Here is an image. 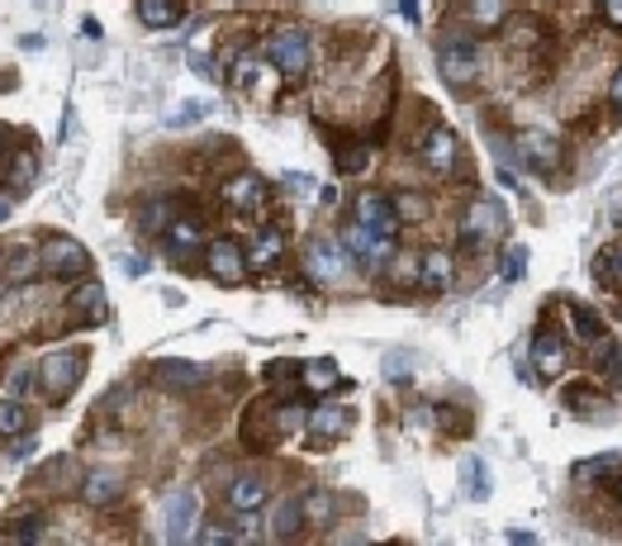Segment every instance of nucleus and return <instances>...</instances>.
<instances>
[{
	"instance_id": "1",
	"label": "nucleus",
	"mask_w": 622,
	"mask_h": 546,
	"mask_svg": "<svg viewBox=\"0 0 622 546\" xmlns=\"http://www.w3.org/2000/svg\"><path fill=\"white\" fill-rule=\"evenodd\" d=\"M86 366H91V351L86 347H57V351H48V357L34 366V380H39V395L48 399V405H67L72 390L82 385L86 376Z\"/></svg>"
},
{
	"instance_id": "2",
	"label": "nucleus",
	"mask_w": 622,
	"mask_h": 546,
	"mask_svg": "<svg viewBox=\"0 0 622 546\" xmlns=\"http://www.w3.org/2000/svg\"><path fill=\"white\" fill-rule=\"evenodd\" d=\"M262 62L281 76H305L314 67V43H309L305 29H276L262 48Z\"/></svg>"
},
{
	"instance_id": "3",
	"label": "nucleus",
	"mask_w": 622,
	"mask_h": 546,
	"mask_svg": "<svg viewBox=\"0 0 622 546\" xmlns=\"http://www.w3.org/2000/svg\"><path fill=\"white\" fill-rule=\"evenodd\" d=\"M39 271L48 281H82L91 271V252L67 233H48L39 248Z\"/></svg>"
},
{
	"instance_id": "4",
	"label": "nucleus",
	"mask_w": 622,
	"mask_h": 546,
	"mask_svg": "<svg viewBox=\"0 0 622 546\" xmlns=\"http://www.w3.org/2000/svg\"><path fill=\"white\" fill-rule=\"evenodd\" d=\"M437 72L452 91H466L481 82V48H475L466 34H446L437 43Z\"/></svg>"
},
{
	"instance_id": "5",
	"label": "nucleus",
	"mask_w": 622,
	"mask_h": 546,
	"mask_svg": "<svg viewBox=\"0 0 622 546\" xmlns=\"http://www.w3.org/2000/svg\"><path fill=\"white\" fill-rule=\"evenodd\" d=\"M352 428H357V409L352 405H338V399H328V405H314L309 409L305 438H309L314 452H328V447H338Z\"/></svg>"
},
{
	"instance_id": "6",
	"label": "nucleus",
	"mask_w": 622,
	"mask_h": 546,
	"mask_svg": "<svg viewBox=\"0 0 622 546\" xmlns=\"http://www.w3.org/2000/svg\"><path fill=\"white\" fill-rule=\"evenodd\" d=\"M305 271L318 285H342L347 276H352V256H347V248L338 243V238H314V243L305 248Z\"/></svg>"
},
{
	"instance_id": "7",
	"label": "nucleus",
	"mask_w": 622,
	"mask_h": 546,
	"mask_svg": "<svg viewBox=\"0 0 622 546\" xmlns=\"http://www.w3.org/2000/svg\"><path fill=\"white\" fill-rule=\"evenodd\" d=\"M508 229V210L504 200L494 196H481L466 204V214H461V243H494Z\"/></svg>"
},
{
	"instance_id": "8",
	"label": "nucleus",
	"mask_w": 622,
	"mask_h": 546,
	"mask_svg": "<svg viewBox=\"0 0 622 546\" xmlns=\"http://www.w3.org/2000/svg\"><path fill=\"white\" fill-rule=\"evenodd\" d=\"M352 219L361 223L366 233H380V238L400 233V210H394V196H386V190H357Z\"/></svg>"
},
{
	"instance_id": "9",
	"label": "nucleus",
	"mask_w": 622,
	"mask_h": 546,
	"mask_svg": "<svg viewBox=\"0 0 622 546\" xmlns=\"http://www.w3.org/2000/svg\"><path fill=\"white\" fill-rule=\"evenodd\" d=\"M266 181L257 171H233L229 181H223V204H229L233 214H247V219H262L266 214Z\"/></svg>"
},
{
	"instance_id": "10",
	"label": "nucleus",
	"mask_w": 622,
	"mask_h": 546,
	"mask_svg": "<svg viewBox=\"0 0 622 546\" xmlns=\"http://www.w3.org/2000/svg\"><path fill=\"white\" fill-rule=\"evenodd\" d=\"M419 157H423V167L433 176H456L461 171V143H456V134L446 124L428 128L423 143H419Z\"/></svg>"
},
{
	"instance_id": "11",
	"label": "nucleus",
	"mask_w": 622,
	"mask_h": 546,
	"mask_svg": "<svg viewBox=\"0 0 622 546\" xmlns=\"http://www.w3.org/2000/svg\"><path fill=\"white\" fill-rule=\"evenodd\" d=\"M162 537L167 542H186V537H196V523H200V500H196V490H171L167 500H162Z\"/></svg>"
},
{
	"instance_id": "12",
	"label": "nucleus",
	"mask_w": 622,
	"mask_h": 546,
	"mask_svg": "<svg viewBox=\"0 0 622 546\" xmlns=\"http://www.w3.org/2000/svg\"><path fill=\"white\" fill-rule=\"evenodd\" d=\"M204 271L219 285H238V281H247V252L233 238H214V243H204Z\"/></svg>"
},
{
	"instance_id": "13",
	"label": "nucleus",
	"mask_w": 622,
	"mask_h": 546,
	"mask_svg": "<svg viewBox=\"0 0 622 546\" xmlns=\"http://www.w3.org/2000/svg\"><path fill=\"white\" fill-rule=\"evenodd\" d=\"M157 243H162V252L171 256V262H190V256L204 252V229H200V219L177 214L162 233H157Z\"/></svg>"
},
{
	"instance_id": "14",
	"label": "nucleus",
	"mask_w": 622,
	"mask_h": 546,
	"mask_svg": "<svg viewBox=\"0 0 622 546\" xmlns=\"http://www.w3.org/2000/svg\"><path fill=\"white\" fill-rule=\"evenodd\" d=\"M338 243L347 248V256H352L357 266H380V262H390L394 256V238H380V233H366L361 223H347Z\"/></svg>"
},
{
	"instance_id": "15",
	"label": "nucleus",
	"mask_w": 622,
	"mask_h": 546,
	"mask_svg": "<svg viewBox=\"0 0 622 546\" xmlns=\"http://www.w3.org/2000/svg\"><path fill=\"white\" fill-rule=\"evenodd\" d=\"M533 371L541 380H561L570 371V351H566V343L551 328H537L533 333Z\"/></svg>"
},
{
	"instance_id": "16",
	"label": "nucleus",
	"mask_w": 622,
	"mask_h": 546,
	"mask_svg": "<svg viewBox=\"0 0 622 546\" xmlns=\"http://www.w3.org/2000/svg\"><path fill=\"white\" fill-rule=\"evenodd\" d=\"M518 157H523V167L528 171L551 176L556 167H561V143H556L551 134H523L518 138Z\"/></svg>"
},
{
	"instance_id": "17",
	"label": "nucleus",
	"mask_w": 622,
	"mask_h": 546,
	"mask_svg": "<svg viewBox=\"0 0 622 546\" xmlns=\"http://www.w3.org/2000/svg\"><path fill=\"white\" fill-rule=\"evenodd\" d=\"M67 304H72V318H76V324H86V328H101L105 318H109V295H105V285H101V281L76 285Z\"/></svg>"
},
{
	"instance_id": "18",
	"label": "nucleus",
	"mask_w": 622,
	"mask_h": 546,
	"mask_svg": "<svg viewBox=\"0 0 622 546\" xmlns=\"http://www.w3.org/2000/svg\"><path fill=\"white\" fill-rule=\"evenodd\" d=\"M266 500H271V490H266L262 475H233L229 485H223V504H229L233 513H257Z\"/></svg>"
},
{
	"instance_id": "19",
	"label": "nucleus",
	"mask_w": 622,
	"mask_h": 546,
	"mask_svg": "<svg viewBox=\"0 0 622 546\" xmlns=\"http://www.w3.org/2000/svg\"><path fill=\"white\" fill-rule=\"evenodd\" d=\"M157 385H162V390H177V395H190V390H204V385H210V371L196 361H157Z\"/></svg>"
},
{
	"instance_id": "20",
	"label": "nucleus",
	"mask_w": 622,
	"mask_h": 546,
	"mask_svg": "<svg viewBox=\"0 0 622 546\" xmlns=\"http://www.w3.org/2000/svg\"><path fill=\"white\" fill-rule=\"evenodd\" d=\"M257 527H252V513H238L229 523H210V527H196V542L200 546H229V542H252Z\"/></svg>"
},
{
	"instance_id": "21",
	"label": "nucleus",
	"mask_w": 622,
	"mask_h": 546,
	"mask_svg": "<svg viewBox=\"0 0 622 546\" xmlns=\"http://www.w3.org/2000/svg\"><path fill=\"white\" fill-rule=\"evenodd\" d=\"M452 276H456L452 256H446V252H423V262H419V291L423 295L452 291Z\"/></svg>"
},
{
	"instance_id": "22",
	"label": "nucleus",
	"mask_w": 622,
	"mask_h": 546,
	"mask_svg": "<svg viewBox=\"0 0 622 546\" xmlns=\"http://www.w3.org/2000/svg\"><path fill=\"white\" fill-rule=\"evenodd\" d=\"M618 475H622V452L584 456L570 465V480H576V485H603V480H618Z\"/></svg>"
},
{
	"instance_id": "23",
	"label": "nucleus",
	"mask_w": 622,
	"mask_h": 546,
	"mask_svg": "<svg viewBox=\"0 0 622 546\" xmlns=\"http://www.w3.org/2000/svg\"><path fill=\"white\" fill-rule=\"evenodd\" d=\"M243 252H247V271H271V266H281L285 238H281V229H262Z\"/></svg>"
},
{
	"instance_id": "24",
	"label": "nucleus",
	"mask_w": 622,
	"mask_h": 546,
	"mask_svg": "<svg viewBox=\"0 0 622 546\" xmlns=\"http://www.w3.org/2000/svg\"><path fill=\"white\" fill-rule=\"evenodd\" d=\"M305 533V504L299 500H281L276 508H271V523H266V537H276V542H291Z\"/></svg>"
},
{
	"instance_id": "25",
	"label": "nucleus",
	"mask_w": 622,
	"mask_h": 546,
	"mask_svg": "<svg viewBox=\"0 0 622 546\" xmlns=\"http://www.w3.org/2000/svg\"><path fill=\"white\" fill-rule=\"evenodd\" d=\"M124 494V475L115 471H86L82 475V500L95 504V508H105V504H115Z\"/></svg>"
},
{
	"instance_id": "26",
	"label": "nucleus",
	"mask_w": 622,
	"mask_h": 546,
	"mask_svg": "<svg viewBox=\"0 0 622 546\" xmlns=\"http://www.w3.org/2000/svg\"><path fill=\"white\" fill-rule=\"evenodd\" d=\"M299 385H305L309 395H328V390H338V385H342V371H338V361H333V357L305 361V366H299Z\"/></svg>"
},
{
	"instance_id": "27",
	"label": "nucleus",
	"mask_w": 622,
	"mask_h": 546,
	"mask_svg": "<svg viewBox=\"0 0 622 546\" xmlns=\"http://www.w3.org/2000/svg\"><path fill=\"white\" fill-rule=\"evenodd\" d=\"M508 20V0H466V24L475 34H494Z\"/></svg>"
},
{
	"instance_id": "28",
	"label": "nucleus",
	"mask_w": 622,
	"mask_h": 546,
	"mask_svg": "<svg viewBox=\"0 0 622 546\" xmlns=\"http://www.w3.org/2000/svg\"><path fill=\"white\" fill-rule=\"evenodd\" d=\"M589 366H594V371H599L603 380L622 376V343H618V337L603 333L599 343H589Z\"/></svg>"
},
{
	"instance_id": "29",
	"label": "nucleus",
	"mask_w": 622,
	"mask_h": 546,
	"mask_svg": "<svg viewBox=\"0 0 622 546\" xmlns=\"http://www.w3.org/2000/svg\"><path fill=\"white\" fill-rule=\"evenodd\" d=\"M333 148V162H338V176H357V171H366V143L361 138H333L328 143Z\"/></svg>"
},
{
	"instance_id": "30",
	"label": "nucleus",
	"mask_w": 622,
	"mask_h": 546,
	"mask_svg": "<svg viewBox=\"0 0 622 546\" xmlns=\"http://www.w3.org/2000/svg\"><path fill=\"white\" fill-rule=\"evenodd\" d=\"M181 0H138V20L143 29H171L181 20Z\"/></svg>"
},
{
	"instance_id": "31",
	"label": "nucleus",
	"mask_w": 622,
	"mask_h": 546,
	"mask_svg": "<svg viewBox=\"0 0 622 546\" xmlns=\"http://www.w3.org/2000/svg\"><path fill=\"white\" fill-rule=\"evenodd\" d=\"M566 405H570V413H576V419H580V413H584V419H613V399L609 395H594V390H570L566 395Z\"/></svg>"
},
{
	"instance_id": "32",
	"label": "nucleus",
	"mask_w": 622,
	"mask_h": 546,
	"mask_svg": "<svg viewBox=\"0 0 622 546\" xmlns=\"http://www.w3.org/2000/svg\"><path fill=\"white\" fill-rule=\"evenodd\" d=\"M299 504H305V523H333L338 518V494H328L318 485L299 494Z\"/></svg>"
},
{
	"instance_id": "33",
	"label": "nucleus",
	"mask_w": 622,
	"mask_h": 546,
	"mask_svg": "<svg viewBox=\"0 0 622 546\" xmlns=\"http://www.w3.org/2000/svg\"><path fill=\"white\" fill-rule=\"evenodd\" d=\"M566 314H570V333H576L580 343H599V337L609 333V328H603V318H599L594 309H589V304H570Z\"/></svg>"
},
{
	"instance_id": "34",
	"label": "nucleus",
	"mask_w": 622,
	"mask_h": 546,
	"mask_svg": "<svg viewBox=\"0 0 622 546\" xmlns=\"http://www.w3.org/2000/svg\"><path fill=\"white\" fill-rule=\"evenodd\" d=\"M6 176L14 181V190H29V186L39 181V157L29 153V148H20V153H14L10 162H6Z\"/></svg>"
},
{
	"instance_id": "35",
	"label": "nucleus",
	"mask_w": 622,
	"mask_h": 546,
	"mask_svg": "<svg viewBox=\"0 0 622 546\" xmlns=\"http://www.w3.org/2000/svg\"><path fill=\"white\" fill-rule=\"evenodd\" d=\"M20 432H29V409H20L14 399H0V438H20Z\"/></svg>"
},
{
	"instance_id": "36",
	"label": "nucleus",
	"mask_w": 622,
	"mask_h": 546,
	"mask_svg": "<svg viewBox=\"0 0 622 546\" xmlns=\"http://www.w3.org/2000/svg\"><path fill=\"white\" fill-rule=\"evenodd\" d=\"M34 271H39V256L29 252V248H14V252H10V266H6V281H10V285H24L29 276H34Z\"/></svg>"
},
{
	"instance_id": "37",
	"label": "nucleus",
	"mask_w": 622,
	"mask_h": 546,
	"mask_svg": "<svg viewBox=\"0 0 622 546\" xmlns=\"http://www.w3.org/2000/svg\"><path fill=\"white\" fill-rule=\"evenodd\" d=\"M171 219H177V204H171V200H162V204H143V210H138V223H143L148 233H162Z\"/></svg>"
},
{
	"instance_id": "38",
	"label": "nucleus",
	"mask_w": 622,
	"mask_h": 546,
	"mask_svg": "<svg viewBox=\"0 0 622 546\" xmlns=\"http://www.w3.org/2000/svg\"><path fill=\"white\" fill-rule=\"evenodd\" d=\"M394 210H400V223H423L428 204H423V196H413V190H394Z\"/></svg>"
},
{
	"instance_id": "39",
	"label": "nucleus",
	"mask_w": 622,
	"mask_h": 546,
	"mask_svg": "<svg viewBox=\"0 0 622 546\" xmlns=\"http://www.w3.org/2000/svg\"><path fill=\"white\" fill-rule=\"evenodd\" d=\"M210 101H186L181 109H177V115H171L167 119V128H190V124H200V119H210Z\"/></svg>"
},
{
	"instance_id": "40",
	"label": "nucleus",
	"mask_w": 622,
	"mask_h": 546,
	"mask_svg": "<svg viewBox=\"0 0 622 546\" xmlns=\"http://www.w3.org/2000/svg\"><path fill=\"white\" fill-rule=\"evenodd\" d=\"M523 271H528V248L514 243V248L504 252V262H499V276L504 281H523Z\"/></svg>"
},
{
	"instance_id": "41",
	"label": "nucleus",
	"mask_w": 622,
	"mask_h": 546,
	"mask_svg": "<svg viewBox=\"0 0 622 546\" xmlns=\"http://www.w3.org/2000/svg\"><path fill=\"white\" fill-rule=\"evenodd\" d=\"M594 271H599V281H603V285H622V243L603 252Z\"/></svg>"
},
{
	"instance_id": "42",
	"label": "nucleus",
	"mask_w": 622,
	"mask_h": 546,
	"mask_svg": "<svg viewBox=\"0 0 622 546\" xmlns=\"http://www.w3.org/2000/svg\"><path fill=\"white\" fill-rule=\"evenodd\" d=\"M48 537V518H39V513H29V518H20V527H10V542H43Z\"/></svg>"
},
{
	"instance_id": "43",
	"label": "nucleus",
	"mask_w": 622,
	"mask_h": 546,
	"mask_svg": "<svg viewBox=\"0 0 622 546\" xmlns=\"http://www.w3.org/2000/svg\"><path fill=\"white\" fill-rule=\"evenodd\" d=\"M466 475H471V500H475V504H485V500H489V475H485V461H481V456H471V461H466Z\"/></svg>"
},
{
	"instance_id": "44",
	"label": "nucleus",
	"mask_w": 622,
	"mask_h": 546,
	"mask_svg": "<svg viewBox=\"0 0 622 546\" xmlns=\"http://www.w3.org/2000/svg\"><path fill=\"white\" fill-rule=\"evenodd\" d=\"M594 6H599V14H603V24L622 34V0H594Z\"/></svg>"
},
{
	"instance_id": "45",
	"label": "nucleus",
	"mask_w": 622,
	"mask_h": 546,
	"mask_svg": "<svg viewBox=\"0 0 622 546\" xmlns=\"http://www.w3.org/2000/svg\"><path fill=\"white\" fill-rule=\"evenodd\" d=\"M266 380L271 385H276V380H299V366L295 361H271L266 366Z\"/></svg>"
},
{
	"instance_id": "46",
	"label": "nucleus",
	"mask_w": 622,
	"mask_h": 546,
	"mask_svg": "<svg viewBox=\"0 0 622 546\" xmlns=\"http://www.w3.org/2000/svg\"><path fill=\"white\" fill-rule=\"evenodd\" d=\"M34 447H39V442L29 438V432H20V438H10V456H14V461H29V456H34Z\"/></svg>"
},
{
	"instance_id": "47",
	"label": "nucleus",
	"mask_w": 622,
	"mask_h": 546,
	"mask_svg": "<svg viewBox=\"0 0 622 546\" xmlns=\"http://www.w3.org/2000/svg\"><path fill=\"white\" fill-rule=\"evenodd\" d=\"M20 153V143H14V134H10V124H0V167L10 162V157Z\"/></svg>"
},
{
	"instance_id": "48",
	"label": "nucleus",
	"mask_w": 622,
	"mask_h": 546,
	"mask_svg": "<svg viewBox=\"0 0 622 546\" xmlns=\"http://www.w3.org/2000/svg\"><path fill=\"white\" fill-rule=\"evenodd\" d=\"M190 72H196V76H204V82H214V62L210 57H204V53H190Z\"/></svg>"
},
{
	"instance_id": "49",
	"label": "nucleus",
	"mask_w": 622,
	"mask_h": 546,
	"mask_svg": "<svg viewBox=\"0 0 622 546\" xmlns=\"http://www.w3.org/2000/svg\"><path fill=\"white\" fill-rule=\"evenodd\" d=\"M609 95H613V105H618V115H622V67H618V76H613V91H609Z\"/></svg>"
},
{
	"instance_id": "50",
	"label": "nucleus",
	"mask_w": 622,
	"mask_h": 546,
	"mask_svg": "<svg viewBox=\"0 0 622 546\" xmlns=\"http://www.w3.org/2000/svg\"><path fill=\"white\" fill-rule=\"evenodd\" d=\"M10 214H14V200H10V196H0V223H10Z\"/></svg>"
},
{
	"instance_id": "51",
	"label": "nucleus",
	"mask_w": 622,
	"mask_h": 546,
	"mask_svg": "<svg viewBox=\"0 0 622 546\" xmlns=\"http://www.w3.org/2000/svg\"><path fill=\"white\" fill-rule=\"evenodd\" d=\"M124 266H129V276H143V271H148V262H143V256H129Z\"/></svg>"
},
{
	"instance_id": "52",
	"label": "nucleus",
	"mask_w": 622,
	"mask_h": 546,
	"mask_svg": "<svg viewBox=\"0 0 622 546\" xmlns=\"http://www.w3.org/2000/svg\"><path fill=\"white\" fill-rule=\"evenodd\" d=\"M613 494H618V500H622V475H618V480H613Z\"/></svg>"
}]
</instances>
